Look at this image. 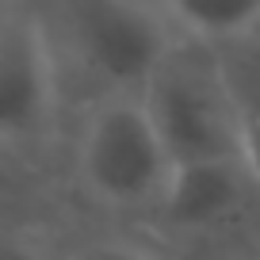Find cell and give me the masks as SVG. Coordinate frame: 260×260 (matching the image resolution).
<instances>
[{"label": "cell", "instance_id": "obj_9", "mask_svg": "<svg viewBox=\"0 0 260 260\" xmlns=\"http://www.w3.org/2000/svg\"><path fill=\"white\" fill-rule=\"evenodd\" d=\"M0 260H65V252H54L31 230H4L0 226Z\"/></svg>", "mask_w": 260, "mask_h": 260}, {"label": "cell", "instance_id": "obj_8", "mask_svg": "<svg viewBox=\"0 0 260 260\" xmlns=\"http://www.w3.org/2000/svg\"><path fill=\"white\" fill-rule=\"evenodd\" d=\"M65 260H176V256L161 252L153 241H138L126 234H96L69 245Z\"/></svg>", "mask_w": 260, "mask_h": 260}, {"label": "cell", "instance_id": "obj_6", "mask_svg": "<svg viewBox=\"0 0 260 260\" xmlns=\"http://www.w3.org/2000/svg\"><path fill=\"white\" fill-rule=\"evenodd\" d=\"M161 8L184 39L214 46L260 31V0H161Z\"/></svg>", "mask_w": 260, "mask_h": 260}, {"label": "cell", "instance_id": "obj_7", "mask_svg": "<svg viewBox=\"0 0 260 260\" xmlns=\"http://www.w3.org/2000/svg\"><path fill=\"white\" fill-rule=\"evenodd\" d=\"M222 61H226L230 84L237 100V119H241V157L260 180V50L249 46V35L222 42Z\"/></svg>", "mask_w": 260, "mask_h": 260}, {"label": "cell", "instance_id": "obj_12", "mask_svg": "<svg viewBox=\"0 0 260 260\" xmlns=\"http://www.w3.org/2000/svg\"><path fill=\"white\" fill-rule=\"evenodd\" d=\"M12 4H19V0H0V8H12Z\"/></svg>", "mask_w": 260, "mask_h": 260}, {"label": "cell", "instance_id": "obj_1", "mask_svg": "<svg viewBox=\"0 0 260 260\" xmlns=\"http://www.w3.org/2000/svg\"><path fill=\"white\" fill-rule=\"evenodd\" d=\"M42 23L65 100H81V107L104 96L142 92L157 61L180 39L161 0H50Z\"/></svg>", "mask_w": 260, "mask_h": 260}, {"label": "cell", "instance_id": "obj_10", "mask_svg": "<svg viewBox=\"0 0 260 260\" xmlns=\"http://www.w3.org/2000/svg\"><path fill=\"white\" fill-rule=\"evenodd\" d=\"M23 169L27 165H19L16 157H8L0 149V211H8L19 195H23Z\"/></svg>", "mask_w": 260, "mask_h": 260}, {"label": "cell", "instance_id": "obj_3", "mask_svg": "<svg viewBox=\"0 0 260 260\" xmlns=\"http://www.w3.org/2000/svg\"><path fill=\"white\" fill-rule=\"evenodd\" d=\"M142 100L176 165L241 157V119H237L234 84L214 42L180 35L149 73Z\"/></svg>", "mask_w": 260, "mask_h": 260}, {"label": "cell", "instance_id": "obj_5", "mask_svg": "<svg viewBox=\"0 0 260 260\" xmlns=\"http://www.w3.org/2000/svg\"><path fill=\"white\" fill-rule=\"evenodd\" d=\"M260 207V180L245 157L176 165L153 218L146 222L176 252L237 245L234 237L252 222Z\"/></svg>", "mask_w": 260, "mask_h": 260}, {"label": "cell", "instance_id": "obj_11", "mask_svg": "<svg viewBox=\"0 0 260 260\" xmlns=\"http://www.w3.org/2000/svg\"><path fill=\"white\" fill-rule=\"evenodd\" d=\"M176 260H260V252L245 249V245H214V249L176 252Z\"/></svg>", "mask_w": 260, "mask_h": 260}, {"label": "cell", "instance_id": "obj_2", "mask_svg": "<svg viewBox=\"0 0 260 260\" xmlns=\"http://www.w3.org/2000/svg\"><path fill=\"white\" fill-rule=\"evenodd\" d=\"M73 172L81 195L104 214L134 222L153 218L176 161L157 134L142 92L104 96L81 107Z\"/></svg>", "mask_w": 260, "mask_h": 260}, {"label": "cell", "instance_id": "obj_4", "mask_svg": "<svg viewBox=\"0 0 260 260\" xmlns=\"http://www.w3.org/2000/svg\"><path fill=\"white\" fill-rule=\"evenodd\" d=\"M65 104L46 23L23 0L0 8V149L19 165L46 153Z\"/></svg>", "mask_w": 260, "mask_h": 260}]
</instances>
